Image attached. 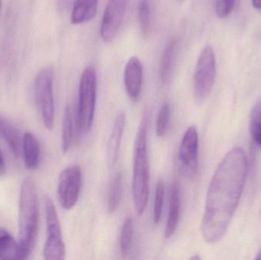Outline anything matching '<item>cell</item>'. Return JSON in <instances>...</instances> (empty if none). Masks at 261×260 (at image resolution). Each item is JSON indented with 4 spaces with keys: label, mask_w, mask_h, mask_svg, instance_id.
<instances>
[{
    "label": "cell",
    "mask_w": 261,
    "mask_h": 260,
    "mask_svg": "<svg viewBox=\"0 0 261 260\" xmlns=\"http://www.w3.org/2000/svg\"><path fill=\"white\" fill-rule=\"evenodd\" d=\"M248 172V160L242 148L230 150L219 163L208 186L201 224L207 244L225 236L242 198Z\"/></svg>",
    "instance_id": "6da1fadb"
},
{
    "label": "cell",
    "mask_w": 261,
    "mask_h": 260,
    "mask_svg": "<svg viewBox=\"0 0 261 260\" xmlns=\"http://www.w3.org/2000/svg\"><path fill=\"white\" fill-rule=\"evenodd\" d=\"M38 203L36 186L32 177L23 180L18 206V260L29 257L36 244L38 233Z\"/></svg>",
    "instance_id": "7a4b0ae2"
},
{
    "label": "cell",
    "mask_w": 261,
    "mask_h": 260,
    "mask_svg": "<svg viewBox=\"0 0 261 260\" xmlns=\"http://www.w3.org/2000/svg\"><path fill=\"white\" fill-rule=\"evenodd\" d=\"M148 118L144 113L140 122L134 145L133 171H132V198L134 208L138 216L144 214L149 198L148 153H147Z\"/></svg>",
    "instance_id": "3957f363"
},
{
    "label": "cell",
    "mask_w": 261,
    "mask_h": 260,
    "mask_svg": "<svg viewBox=\"0 0 261 260\" xmlns=\"http://www.w3.org/2000/svg\"><path fill=\"white\" fill-rule=\"evenodd\" d=\"M97 76L94 67L89 66L81 75L78 98L77 125L82 134L91 131L96 109Z\"/></svg>",
    "instance_id": "277c9868"
},
{
    "label": "cell",
    "mask_w": 261,
    "mask_h": 260,
    "mask_svg": "<svg viewBox=\"0 0 261 260\" xmlns=\"http://www.w3.org/2000/svg\"><path fill=\"white\" fill-rule=\"evenodd\" d=\"M216 78V60L214 50L206 45L199 54L193 77V93L199 103L205 102L213 91Z\"/></svg>",
    "instance_id": "5b68a950"
},
{
    "label": "cell",
    "mask_w": 261,
    "mask_h": 260,
    "mask_svg": "<svg viewBox=\"0 0 261 260\" xmlns=\"http://www.w3.org/2000/svg\"><path fill=\"white\" fill-rule=\"evenodd\" d=\"M47 239L44 244L43 255L47 260H63L65 258L66 249L63 241L61 223L56 208L50 197L44 196Z\"/></svg>",
    "instance_id": "8992f818"
},
{
    "label": "cell",
    "mask_w": 261,
    "mask_h": 260,
    "mask_svg": "<svg viewBox=\"0 0 261 260\" xmlns=\"http://www.w3.org/2000/svg\"><path fill=\"white\" fill-rule=\"evenodd\" d=\"M54 73L50 68L41 70L35 81V99L44 127L52 130L55 124Z\"/></svg>",
    "instance_id": "52a82bcc"
},
{
    "label": "cell",
    "mask_w": 261,
    "mask_h": 260,
    "mask_svg": "<svg viewBox=\"0 0 261 260\" xmlns=\"http://www.w3.org/2000/svg\"><path fill=\"white\" fill-rule=\"evenodd\" d=\"M82 186L81 166L72 165L60 174L58 185V197L63 209L70 210L76 206L79 199Z\"/></svg>",
    "instance_id": "ba28073f"
},
{
    "label": "cell",
    "mask_w": 261,
    "mask_h": 260,
    "mask_svg": "<svg viewBox=\"0 0 261 260\" xmlns=\"http://www.w3.org/2000/svg\"><path fill=\"white\" fill-rule=\"evenodd\" d=\"M128 0H108L100 27V36L110 43L117 36L125 17Z\"/></svg>",
    "instance_id": "9c48e42d"
},
{
    "label": "cell",
    "mask_w": 261,
    "mask_h": 260,
    "mask_svg": "<svg viewBox=\"0 0 261 260\" xmlns=\"http://www.w3.org/2000/svg\"><path fill=\"white\" fill-rule=\"evenodd\" d=\"M199 134L195 126H190L184 133L179 147V163L182 174L192 177L196 174L198 166Z\"/></svg>",
    "instance_id": "30bf717a"
},
{
    "label": "cell",
    "mask_w": 261,
    "mask_h": 260,
    "mask_svg": "<svg viewBox=\"0 0 261 260\" xmlns=\"http://www.w3.org/2000/svg\"><path fill=\"white\" fill-rule=\"evenodd\" d=\"M124 83L130 99L138 100L142 90L143 67L141 61L136 56L130 57L125 65Z\"/></svg>",
    "instance_id": "8fae6325"
},
{
    "label": "cell",
    "mask_w": 261,
    "mask_h": 260,
    "mask_svg": "<svg viewBox=\"0 0 261 260\" xmlns=\"http://www.w3.org/2000/svg\"><path fill=\"white\" fill-rule=\"evenodd\" d=\"M125 122L126 116L125 111L121 110L116 114L113 130L107 143V163L110 169H113L116 166L119 159Z\"/></svg>",
    "instance_id": "7c38bea8"
},
{
    "label": "cell",
    "mask_w": 261,
    "mask_h": 260,
    "mask_svg": "<svg viewBox=\"0 0 261 260\" xmlns=\"http://www.w3.org/2000/svg\"><path fill=\"white\" fill-rule=\"evenodd\" d=\"M179 51V40L172 38L166 45L160 62V79L164 84L168 83L172 79Z\"/></svg>",
    "instance_id": "4fadbf2b"
},
{
    "label": "cell",
    "mask_w": 261,
    "mask_h": 260,
    "mask_svg": "<svg viewBox=\"0 0 261 260\" xmlns=\"http://www.w3.org/2000/svg\"><path fill=\"white\" fill-rule=\"evenodd\" d=\"M21 152L26 167L30 170L36 169L41 161V147L32 133L26 132L23 136Z\"/></svg>",
    "instance_id": "5bb4252c"
},
{
    "label": "cell",
    "mask_w": 261,
    "mask_h": 260,
    "mask_svg": "<svg viewBox=\"0 0 261 260\" xmlns=\"http://www.w3.org/2000/svg\"><path fill=\"white\" fill-rule=\"evenodd\" d=\"M179 211H180V195H179V185L176 183L172 185L170 191V206L167 217V224L164 230V237L169 239L176 232L179 222Z\"/></svg>",
    "instance_id": "9a60e30c"
},
{
    "label": "cell",
    "mask_w": 261,
    "mask_h": 260,
    "mask_svg": "<svg viewBox=\"0 0 261 260\" xmlns=\"http://www.w3.org/2000/svg\"><path fill=\"white\" fill-rule=\"evenodd\" d=\"M99 0H76L72 8L70 21L73 24H81L91 21L98 10Z\"/></svg>",
    "instance_id": "2e32d148"
},
{
    "label": "cell",
    "mask_w": 261,
    "mask_h": 260,
    "mask_svg": "<svg viewBox=\"0 0 261 260\" xmlns=\"http://www.w3.org/2000/svg\"><path fill=\"white\" fill-rule=\"evenodd\" d=\"M0 137H3L14 155L18 157L21 153L22 140L18 129L9 121L0 117Z\"/></svg>",
    "instance_id": "e0dca14e"
},
{
    "label": "cell",
    "mask_w": 261,
    "mask_h": 260,
    "mask_svg": "<svg viewBox=\"0 0 261 260\" xmlns=\"http://www.w3.org/2000/svg\"><path fill=\"white\" fill-rule=\"evenodd\" d=\"M123 193V180L122 172L114 174L107 192V209L109 213H113L117 210L122 201Z\"/></svg>",
    "instance_id": "ac0fdd59"
},
{
    "label": "cell",
    "mask_w": 261,
    "mask_h": 260,
    "mask_svg": "<svg viewBox=\"0 0 261 260\" xmlns=\"http://www.w3.org/2000/svg\"><path fill=\"white\" fill-rule=\"evenodd\" d=\"M18 241L6 228L0 227V259H18Z\"/></svg>",
    "instance_id": "d6986e66"
},
{
    "label": "cell",
    "mask_w": 261,
    "mask_h": 260,
    "mask_svg": "<svg viewBox=\"0 0 261 260\" xmlns=\"http://www.w3.org/2000/svg\"><path fill=\"white\" fill-rule=\"evenodd\" d=\"M61 138H62L61 147H62L63 152H68L71 148L73 140V118L70 105H66L64 108Z\"/></svg>",
    "instance_id": "ffe728a7"
},
{
    "label": "cell",
    "mask_w": 261,
    "mask_h": 260,
    "mask_svg": "<svg viewBox=\"0 0 261 260\" xmlns=\"http://www.w3.org/2000/svg\"><path fill=\"white\" fill-rule=\"evenodd\" d=\"M249 129L252 140L255 145L261 148V101L251 110Z\"/></svg>",
    "instance_id": "44dd1931"
},
{
    "label": "cell",
    "mask_w": 261,
    "mask_h": 260,
    "mask_svg": "<svg viewBox=\"0 0 261 260\" xmlns=\"http://www.w3.org/2000/svg\"><path fill=\"white\" fill-rule=\"evenodd\" d=\"M138 18L140 30L146 36L150 27V8L148 0H139L138 6Z\"/></svg>",
    "instance_id": "7402d4cb"
},
{
    "label": "cell",
    "mask_w": 261,
    "mask_h": 260,
    "mask_svg": "<svg viewBox=\"0 0 261 260\" xmlns=\"http://www.w3.org/2000/svg\"><path fill=\"white\" fill-rule=\"evenodd\" d=\"M165 183L160 180L156 183L155 190L154 205H153V219L155 224H159L162 216L164 208V198H165Z\"/></svg>",
    "instance_id": "603a6c76"
},
{
    "label": "cell",
    "mask_w": 261,
    "mask_h": 260,
    "mask_svg": "<svg viewBox=\"0 0 261 260\" xmlns=\"http://www.w3.org/2000/svg\"><path fill=\"white\" fill-rule=\"evenodd\" d=\"M133 236V219L132 217H127L122 225L120 234V250L122 254L125 255L130 250Z\"/></svg>",
    "instance_id": "cb8c5ba5"
},
{
    "label": "cell",
    "mask_w": 261,
    "mask_h": 260,
    "mask_svg": "<svg viewBox=\"0 0 261 260\" xmlns=\"http://www.w3.org/2000/svg\"><path fill=\"white\" fill-rule=\"evenodd\" d=\"M170 117V105L167 102H165L161 106L159 113H158V119H156V134L158 137H164L167 133Z\"/></svg>",
    "instance_id": "d4e9b609"
},
{
    "label": "cell",
    "mask_w": 261,
    "mask_h": 260,
    "mask_svg": "<svg viewBox=\"0 0 261 260\" xmlns=\"http://www.w3.org/2000/svg\"><path fill=\"white\" fill-rule=\"evenodd\" d=\"M236 0H215V10L219 18H225L232 12Z\"/></svg>",
    "instance_id": "484cf974"
},
{
    "label": "cell",
    "mask_w": 261,
    "mask_h": 260,
    "mask_svg": "<svg viewBox=\"0 0 261 260\" xmlns=\"http://www.w3.org/2000/svg\"><path fill=\"white\" fill-rule=\"evenodd\" d=\"M76 0H58V7L60 10H67L70 6H73Z\"/></svg>",
    "instance_id": "4316f807"
},
{
    "label": "cell",
    "mask_w": 261,
    "mask_h": 260,
    "mask_svg": "<svg viewBox=\"0 0 261 260\" xmlns=\"http://www.w3.org/2000/svg\"><path fill=\"white\" fill-rule=\"evenodd\" d=\"M6 172V163L5 160L4 155L3 151L0 148V177H3Z\"/></svg>",
    "instance_id": "83f0119b"
},
{
    "label": "cell",
    "mask_w": 261,
    "mask_h": 260,
    "mask_svg": "<svg viewBox=\"0 0 261 260\" xmlns=\"http://www.w3.org/2000/svg\"><path fill=\"white\" fill-rule=\"evenodd\" d=\"M253 6L261 13V0H252Z\"/></svg>",
    "instance_id": "f1b7e54d"
},
{
    "label": "cell",
    "mask_w": 261,
    "mask_h": 260,
    "mask_svg": "<svg viewBox=\"0 0 261 260\" xmlns=\"http://www.w3.org/2000/svg\"><path fill=\"white\" fill-rule=\"evenodd\" d=\"M255 259L261 260V247L258 253H257V256H255Z\"/></svg>",
    "instance_id": "f546056e"
},
{
    "label": "cell",
    "mask_w": 261,
    "mask_h": 260,
    "mask_svg": "<svg viewBox=\"0 0 261 260\" xmlns=\"http://www.w3.org/2000/svg\"><path fill=\"white\" fill-rule=\"evenodd\" d=\"M192 259H201V258L199 257V256H193V257H192Z\"/></svg>",
    "instance_id": "4dcf8cb0"
},
{
    "label": "cell",
    "mask_w": 261,
    "mask_h": 260,
    "mask_svg": "<svg viewBox=\"0 0 261 260\" xmlns=\"http://www.w3.org/2000/svg\"><path fill=\"white\" fill-rule=\"evenodd\" d=\"M2 4H3V0H0V12H1Z\"/></svg>",
    "instance_id": "1f68e13d"
},
{
    "label": "cell",
    "mask_w": 261,
    "mask_h": 260,
    "mask_svg": "<svg viewBox=\"0 0 261 260\" xmlns=\"http://www.w3.org/2000/svg\"><path fill=\"white\" fill-rule=\"evenodd\" d=\"M178 2H179V3H182V2L185 1V0H177Z\"/></svg>",
    "instance_id": "d6a6232c"
}]
</instances>
